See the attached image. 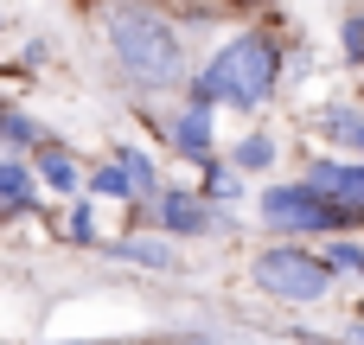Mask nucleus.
<instances>
[{
  "mask_svg": "<svg viewBox=\"0 0 364 345\" xmlns=\"http://www.w3.org/2000/svg\"><path fill=\"white\" fill-rule=\"evenodd\" d=\"M70 237L96 250V218H90V198H77V205H70Z\"/></svg>",
  "mask_w": 364,
  "mask_h": 345,
  "instance_id": "nucleus-16",
  "label": "nucleus"
},
{
  "mask_svg": "<svg viewBox=\"0 0 364 345\" xmlns=\"http://www.w3.org/2000/svg\"><path fill=\"white\" fill-rule=\"evenodd\" d=\"M109 262H134V269H160V275H173L179 269V250L166 243V237H109V243H96Z\"/></svg>",
  "mask_w": 364,
  "mask_h": 345,
  "instance_id": "nucleus-8",
  "label": "nucleus"
},
{
  "mask_svg": "<svg viewBox=\"0 0 364 345\" xmlns=\"http://www.w3.org/2000/svg\"><path fill=\"white\" fill-rule=\"evenodd\" d=\"M320 256H326L333 275H364V243H358V237H333Z\"/></svg>",
  "mask_w": 364,
  "mask_h": 345,
  "instance_id": "nucleus-14",
  "label": "nucleus"
},
{
  "mask_svg": "<svg viewBox=\"0 0 364 345\" xmlns=\"http://www.w3.org/2000/svg\"><path fill=\"white\" fill-rule=\"evenodd\" d=\"M275 90H282V38H269V32H237L230 45H218V58L198 70V77H186V102H198V109H262V102H275Z\"/></svg>",
  "mask_w": 364,
  "mask_h": 345,
  "instance_id": "nucleus-1",
  "label": "nucleus"
},
{
  "mask_svg": "<svg viewBox=\"0 0 364 345\" xmlns=\"http://www.w3.org/2000/svg\"><path fill=\"white\" fill-rule=\"evenodd\" d=\"M0 122H6V102H0Z\"/></svg>",
  "mask_w": 364,
  "mask_h": 345,
  "instance_id": "nucleus-19",
  "label": "nucleus"
},
{
  "mask_svg": "<svg viewBox=\"0 0 364 345\" xmlns=\"http://www.w3.org/2000/svg\"><path fill=\"white\" fill-rule=\"evenodd\" d=\"M83 186H90L96 198H122V205H134V211H141V198H134V186H128V173H122L115 160H96V166L83 173Z\"/></svg>",
  "mask_w": 364,
  "mask_h": 345,
  "instance_id": "nucleus-12",
  "label": "nucleus"
},
{
  "mask_svg": "<svg viewBox=\"0 0 364 345\" xmlns=\"http://www.w3.org/2000/svg\"><path fill=\"white\" fill-rule=\"evenodd\" d=\"M250 282L269 294V301H326L333 294V269H326V256L320 250H307V243H269V250H256L250 256Z\"/></svg>",
  "mask_w": 364,
  "mask_h": 345,
  "instance_id": "nucleus-4",
  "label": "nucleus"
},
{
  "mask_svg": "<svg viewBox=\"0 0 364 345\" xmlns=\"http://www.w3.org/2000/svg\"><path fill=\"white\" fill-rule=\"evenodd\" d=\"M166 141L179 147V160H192V166H211V154H218V134H211V109L186 102V109L166 122Z\"/></svg>",
  "mask_w": 364,
  "mask_h": 345,
  "instance_id": "nucleus-7",
  "label": "nucleus"
},
{
  "mask_svg": "<svg viewBox=\"0 0 364 345\" xmlns=\"http://www.w3.org/2000/svg\"><path fill=\"white\" fill-rule=\"evenodd\" d=\"M269 166H275V141L269 134H243L230 147V173H269Z\"/></svg>",
  "mask_w": 364,
  "mask_h": 345,
  "instance_id": "nucleus-13",
  "label": "nucleus"
},
{
  "mask_svg": "<svg viewBox=\"0 0 364 345\" xmlns=\"http://www.w3.org/2000/svg\"><path fill=\"white\" fill-rule=\"evenodd\" d=\"M320 134H326L333 147H346V160H352V166H364V109H352V102L320 109Z\"/></svg>",
  "mask_w": 364,
  "mask_h": 345,
  "instance_id": "nucleus-10",
  "label": "nucleus"
},
{
  "mask_svg": "<svg viewBox=\"0 0 364 345\" xmlns=\"http://www.w3.org/2000/svg\"><path fill=\"white\" fill-rule=\"evenodd\" d=\"M179 345H218V339H179Z\"/></svg>",
  "mask_w": 364,
  "mask_h": 345,
  "instance_id": "nucleus-18",
  "label": "nucleus"
},
{
  "mask_svg": "<svg viewBox=\"0 0 364 345\" xmlns=\"http://www.w3.org/2000/svg\"><path fill=\"white\" fill-rule=\"evenodd\" d=\"M346 58L364 64V6H358V13H346Z\"/></svg>",
  "mask_w": 364,
  "mask_h": 345,
  "instance_id": "nucleus-17",
  "label": "nucleus"
},
{
  "mask_svg": "<svg viewBox=\"0 0 364 345\" xmlns=\"http://www.w3.org/2000/svg\"><path fill=\"white\" fill-rule=\"evenodd\" d=\"M38 179H32V166L19 160V154H0V218H19V211H32L38 198Z\"/></svg>",
  "mask_w": 364,
  "mask_h": 345,
  "instance_id": "nucleus-11",
  "label": "nucleus"
},
{
  "mask_svg": "<svg viewBox=\"0 0 364 345\" xmlns=\"http://www.w3.org/2000/svg\"><path fill=\"white\" fill-rule=\"evenodd\" d=\"M256 224L275 243H307V237H352V224H364V218L358 211H339L333 198H320V192H307L294 179V186H269L256 198Z\"/></svg>",
  "mask_w": 364,
  "mask_h": 345,
  "instance_id": "nucleus-3",
  "label": "nucleus"
},
{
  "mask_svg": "<svg viewBox=\"0 0 364 345\" xmlns=\"http://www.w3.org/2000/svg\"><path fill=\"white\" fill-rule=\"evenodd\" d=\"M301 186L320 192V198H333L339 211H358L364 218V166H352V160H307Z\"/></svg>",
  "mask_w": 364,
  "mask_h": 345,
  "instance_id": "nucleus-6",
  "label": "nucleus"
},
{
  "mask_svg": "<svg viewBox=\"0 0 364 345\" xmlns=\"http://www.w3.org/2000/svg\"><path fill=\"white\" fill-rule=\"evenodd\" d=\"M102 32H109V58L115 70L134 83V90H166V83H186V38L166 13L154 6H109L102 13Z\"/></svg>",
  "mask_w": 364,
  "mask_h": 345,
  "instance_id": "nucleus-2",
  "label": "nucleus"
},
{
  "mask_svg": "<svg viewBox=\"0 0 364 345\" xmlns=\"http://www.w3.org/2000/svg\"><path fill=\"white\" fill-rule=\"evenodd\" d=\"M32 179H45L51 192H64V198H77L83 192V166H77V154L64 147V141H45L38 154H32Z\"/></svg>",
  "mask_w": 364,
  "mask_h": 345,
  "instance_id": "nucleus-9",
  "label": "nucleus"
},
{
  "mask_svg": "<svg viewBox=\"0 0 364 345\" xmlns=\"http://www.w3.org/2000/svg\"><path fill=\"white\" fill-rule=\"evenodd\" d=\"M0 147H45V128H38L32 115L6 109V122H0Z\"/></svg>",
  "mask_w": 364,
  "mask_h": 345,
  "instance_id": "nucleus-15",
  "label": "nucleus"
},
{
  "mask_svg": "<svg viewBox=\"0 0 364 345\" xmlns=\"http://www.w3.org/2000/svg\"><path fill=\"white\" fill-rule=\"evenodd\" d=\"M147 218H154V237H166V243H179V237H205V230L224 224V218H218L198 192H186V186H166V192L147 205Z\"/></svg>",
  "mask_w": 364,
  "mask_h": 345,
  "instance_id": "nucleus-5",
  "label": "nucleus"
}]
</instances>
